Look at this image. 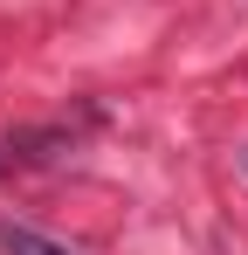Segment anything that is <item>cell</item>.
I'll use <instances>...</instances> for the list:
<instances>
[{
	"label": "cell",
	"instance_id": "6da1fadb",
	"mask_svg": "<svg viewBox=\"0 0 248 255\" xmlns=\"http://www.w3.org/2000/svg\"><path fill=\"white\" fill-rule=\"evenodd\" d=\"M0 255H76V249H62L55 235H41L28 221H0Z\"/></svg>",
	"mask_w": 248,
	"mask_h": 255
}]
</instances>
